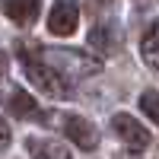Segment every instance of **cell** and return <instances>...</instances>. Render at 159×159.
Here are the masks:
<instances>
[{"label": "cell", "instance_id": "obj_1", "mask_svg": "<svg viewBox=\"0 0 159 159\" xmlns=\"http://www.w3.org/2000/svg\"><path fill=\"white\" fill-rule=\"evenodd\" d=\"M38 61L51 67L61 80H76V76H89V73H99V61H92L80 51H64V48H54V51H42Z\"/></svg>", "mask_w": 159, "mask_h": 159}, {"label": "cell", "instance_id": "obj_2", "mask_svg": "<svg viewBox=\"0 0 159 159\" xmlns=\"http://www.w3.org/2000/svg\"><path fill=\"white\" fill-rule=\"evenodd\" d=\"M111 130L118 134V140H121L127 150H134V153H143V150L150 147V140H153L150 130L143 127L137 118H130V115H124V111H118V115L111 118Z\"/></svg>", "mask_w": 159, "mask_h": 159}, {"label": "cell", "instance_id": "obj_3", "mask_svg": "<svg viewBox=\"0 0 159 159\" xmlns=\"http://www.w3.org/2000/svg\"><path fill=\"white\" fill-rule=\"evenodd\" d=\"M61 130L67 134V140L73 143V147L86 150V153L99 147V130H96L92 121H86L83 115H64L61 118Z\"/></svg>", "mask_w": 159, "mask_h": 159}, {"label": "cell", "instance_id": "obj_4", "mask_svg": "<svg viewBox=\"0 0 159 159\" xmlns=\"http://www.w3.org/2000/svg\"><path fill=\"white\" fill-rule=\"evenodd\" d=\"M76 25H80V3L76 0H57L48 13V32L57 38H67L76 32Z\"/></svg>", "mask_w": 159, "mask_h": 159}, {"label": "cell", "instance_id": "obj_5", "mask_svg": "<svg viewBox=\"0 0 159 159\" xmlns=\"http://www.w3.org/2000/svg\"><path fill=\"white\" fill-rule=\"evenodd\" d=\"M25 54V73H29V80L45 92V96H64L67 92V80H61L51 67H45L38 57H32L29 51H22Z\"/></svg>", "mask_w": 159, "mask_h": 159}, {"label": "cell", "instance_id": "obj_6", "mask_svg": "<svg viewBox=\"0 0 159 159\" xmlns=\"http://www.w3.org/2000/svg\"><path fill=\"white\" fill-rule=\"evenodd\" d=\"M0 3H3L7 19L16 25H32L42 13V0H0Z\"/></svg>", "mask_w": 159, "mask_h": 159}, {"label": "cell", "instance_id": "obj_7", "mask_svg": "<svg viewBox=\"0 0 159 159\" xmlns=\"http://www.w3.org/2000/svg\"><path fill=\"white\" fill-rule=\"evenodd\" d=\"M140 57L150 67H159V19H153L140 35Z\"/></svg>", "mask_w": 159, "mask_h": 159}, {"label": "cell", "instance_id": "obj_8", "mask_svg": "<svg viewBox=\"0 0 159 159\" xmlns=\"http://www.w3.org/2000/svg\"><path fill=\"white\" fill-rule=\"evenodd\" d=\"M29 156L32 159H73L67 147H61L54 140H38V137L29 140Z\"/></svg>", "mask_w": 159, "mask_h": 159}, {"label": "cell", "instance_id": "obj_9", "mask_svg": "<svg viewBox=\"0 0 159 159\" xmlns=\"http://www.w3.org/2000/svg\"><path fill=\"white\" fill-rule=\"evenodd\" d=\"M10 111L16 115V121H19V118H32V115L38 111V102H35L25 89H13V92H10Z\"/></svg>", "mask_w": 159, "mask_h": 159}, {"label": "cell", "instance_id": "obj_10", "mask_svg": "<svg viewBox=\"0 0 159 159\" xmlns=\"http://www.w3.org/2000/svg\"><path fill=\"white\" fill-rule=\"evenodd\" d=\"M89 45H92V48H99L102 54H108V51H115V32H111L105 22L92 25V29H89Z\"/></svg>", "mask_w": 159, "mask_h": 159}, {"label": "cell", "instance_id": "obj_11", "mask_svg": "<svg viewBox=\"0 0 159 159\" xmlns=\"http://www.w3.org/2000/svg\"><path fill=\"white\" fill-rule=\"evenodd\" d=\"M140 108H143V115H147L150 121L159 124V92H156V89H147V92L140 96Z\"/></svg>", "mask_w": 159, "mask_h": 159}, {"label": "cell", "instance_id": "obj_12", "mask_svg": "<svg viewBox=\"0 0 159 159\" xmlns=\"http://www.w3.org/2000/svg\"><path fill=\"white\" fill-rule=\"evenodd\" d=\"M7 147H10V124L0 118V153H3Z\"/></svg>", "mask_w": 159, "mask_h": 159}, {"label": "cell", "instance_id": "obj_13", "mask_svg": "<svg viewBox=\"0 0 159 159\" xmlns=\"http://www.w3.org/2000/svg\"><path fill=\"white\" fill-rule=\"evenodd\" d=\"M3 70H7V57L0 54V76H3Z\"/></svg>", "mask_w": 159, "mask_h": 159}]
</instances>
